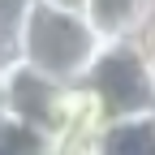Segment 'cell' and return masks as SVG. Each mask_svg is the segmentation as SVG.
<instances>
[{
	"label": "cell",
	"mask_w": 155,
	"mask_h": 155,
	"mask_svg": "<svg viewBox=\"0 0 155 155\" xmlns=\"http://www.w3.org/2000/svg\"><path fill=\"white\" fill-rule=\"evenodd\" d=\"M99 35L91 30L86 13L61 9L48 0H30L22 13V30H17V61H26L30 69L48 73L52 82H82L91 61L99 56Z\"/></svg>",
	"instance_id": "obj_1"
},
{
	"label": "cell",
	"mask_w": 155,
	"mask_h": 155,
	"mask_svg": "<svg viewBox=\"0 0 155 155\" xmlns=\"http://www.w3.org/2000/svg\"><path fill=\"white\" fill-rule=\"evenodd\" d=\"M82 86L95 95L104 121H125V116L155 112V69L138 39L104 43L99 56L91 61Z\"/></svg>",
	"instance_id": "obj_2"
},
{
	"label": "cell",
	"mask_w": 155,
	"mask_h": 155,
	"mask_svg": "<svg viewBox=\"0 0 155 155\" xmlns=\"http://www.w3.org/2000/svg\"><path fill=\"white\" fill-rule=\"evenodd\" d=\"M82 13L99 43H121V39H142L155 17V0H86Z\"/></svg>",
	"instance_id": "obj_3"
},
{
	"label": "cell",
	"mask_w": 155,
	"mask_h": 155,
	"mask_svg": "<svg viewBox=\"0 0 155 155\" xmlns=\"http://www.w3.org/2000/svg\"><path fill=\"white\" fill-rule=\"evenodd\" d=\"M99 155H155V112L104 125Z\"/></svg>",
	"instance_id": "obj_4"
},
{
	"label": "cell",
	"mask_w": 155,
	"mask_h": 155,
	"mask_svg": "<svg viewBox=\"0 0 155 155\" xmlns=\"http://www.w3.org/2000/svg\"><path fill=\"white\" fill-rule=\"evenodd\" d=\"M30 0H0V65L17 56V30H22V13Z\"/></svg>",
	"instance_id": "obj_5"
},
{
	"label": "cell",
	"mask_w": 155,
	"mask_h": 155,
	"mask_svg": "<svg viewBox=\"0 0 155 155\" xmlns=\"http://www.w3.org/2000/svg\"><path fill=\"white\" fill-rule=\"evenodd\" d=\"M30 142L22 138V134H13V129H0V155H26Z\"/></svg>",
	"instance_id": "obj_6"
},
{
	"label": "cell",
	"mask_w": 155,
	"mask_h": 155,
	"mask_svg": "<svg viewBox=\"0 0 155 155\" xmlns=\"http://www.w3.org/2000/svg\"><path fill=\"white\" fill-rule=\"evenodd\" d=\"M138 43H142V52H147V61H151V69H155V17H151V26L142 30V39H138Z\"/></svg>",
	"instance_id": "obj_7"
},
{
	"label": "cell",
	"mask_w": 155,
	"mask_h": 155,
	"mask_svg": "<svg viewBox=\"0 0 155 155\" xmlns=\"http://www.w3.org/2000/svg\"><path fill=\"white\" fill-rule=\"evenodd\" d=\"M48 5H61V9H78V13H82L86 0H48Z\"/></svg>",
	"instance_id": "obj_8"
}]
</instances>
